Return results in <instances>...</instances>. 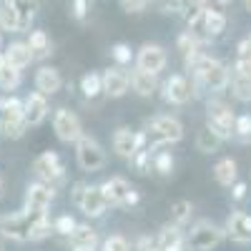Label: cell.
I'll use <instances>...</instances> for the list:
<instances>
[{
    "mask_svg": "<svg viewBox=\"0 0 251 251\" xmlns=\"http://www.w3.org/2000/svg\"><path fill=\"white\" fill-rule=\"evenodd\" d=\"M186 5H203V0H183Z\"/></svg>",
    "mask_w": 251,
    "mask_h": 251,
    "instance_id": "obj_46",
    "label": "cell"
},
{
    "mask_svg": "<svg viewBox=\"0 0 251 251\" xmlns=\"http://www.w3.org/2000/svg\"><path fill=\"white\" fill-rule=\"evenodd\" d=\"M178 50L183 53V58H188V55H196V53H201V40L186 30L183 35H178Z\"/></svg>",
    "mask_w": 251,
    "mask_h": 251,
    "instance_id": "obj_35",
    "label": "cell"
},
{
    "mask_svg": "<svg viewBox=\"0 0 251 251\" xmlns=\"http://www.w3.org/2000/svg\"><path fill=\"white\" fill-rule=\"evenodd\" d=\"M71 196H73V203H75L86 216H91V219L103 216V214H106V208H108V201H106V196H103V188H100V186L75 183L73 191H71Z\"/></svg>",
    "mask_w": 251,
    "mask_h": 251,
    "instance_id": "obj_4",
    "label": "cell"
},
{
    "mask_svg": "<svg viewBox=\"0 0 251 251\" xmlns=\"http://www.w3.org/2000/svg\"><path fill=\"white\" fill-rule=\"evenodd\" d=\"M151 171H158L161 176L174 174V156H171L169 151H158V153H153V166H151Z\"/></svg>",
    "mask_w": 251,
    "mask_h": 251,
    "instance_id": "obj_34",
    "label": "cell"
},
{
    "mask_svg": "<svg viewBox=\"0 0 251 251\" xmlns=\"http://www.w3.org/2000/svg\"><path fill=\"white\" fill-rule=\"evenodd\" d=\"M28 123L23 118V100L18 98H3L0 100V133L10 138H20L25 133Z\"/></svg>",
    "mask_w": 251,
    "mask_h": 251,
    "instance_id": "obj_6",
    "label": "cell"
},
{
    "mask_svg": "<svg viewBox=\"0 0 251 251\" xmlns=\"http://www.w3.org/2000/svg\"><path fill=\"white\" fill-rule=\"evenodd\" d=\"M68 239H71L73 249H96V244H98V234L88 224H75V228L71 231Z\"/></svg>",
    "mask_w": 251,
    "mask_h": 251,
    "instance_id": "obj_22",
    "label": "cell"
},
{
    "mask_svg": "<svg viewBox=\"0 0 251 251\" xmlns=\"http://www.w3.org/2000/svg\"><path fill=\"white\" fill-rule=\"evenodd\" d=\"M0 48H3V35H0Z\"/></svg>",
    "mask_w": 251,
    "mask_h": 251,
    "instance_id": "obj_50",
    "label": "cell"
},
{
    "mask_svg": "<svg viewBox=\"0 0 251 251\" xmlns=\"http://www.w3.org/2000/svg\"><path fill=\"white\" fill-rule=\"evenodd\" d=\"M153 251H163V249H161V246H156V249H153Z\"/></svg>",
    "mask_w": 251,
    "mask_h": 251,
    "instance_id": "obj_51",
    "label": "cell"
},
{
    "mask_svg": "<svg viewBox=\"0 0 251 251\" xmlns=\"http://www.w3.org/2000/svg\"><path fill=\"white\" fill-rule=\"evenodd\" d=\"M23 118L28 123V128L30 126H40L46 118H48V96L43 93H30L25 100H23Z\"/></svg>",
    "mask_w": 251,
    "mask_h": 251,
    "instance_id": "obj_15",
    "label": "cell"
},
{
    "mask_svg": "<svg viewBox=\"0 0 251 251\" xmlns=\"http://www.w3.org/2000/svg\"><path fill=\"white\" fill-rule=\"evenodd\" d=\"M236 73H244V75H251V60H241V58H236V68H234Z\"/></svg>",
    "mask_w": 251,
    "mask_h": 251,
    "instance_id": "obj_45",
    "label": "cell"
},
{
    "mask_svg": "<svg viewBox=\"0 0 251 251\" xmlns=\"http://www.w3.org/2000/svg\"><path fill=\"white\" fill-rule=\"evenodd\" d=\"M158 246L163 251H183V234H181V228L176 224L166 226L163 231L158 234Z\"/></svg>",
    "mask_w": 251,
    "mask_h": 251,
    "instance_id": "obj_24",
    "label": "cell"
},
{
    "mask_svg": "<svg viewBox=\"0 0 251 251\" xmlns=\"http://www.w3.org/2000/svg\"><path fill=\"white\" fill-rule=\"evenodd\" d=\"M53 131L55 136L63 141V143H75L80 136H83V126H80V118L68 111V108H58L53 113Z\"/></svg>",
    "mask_w": 251,
    "mask_h": 251,
    "instance_id": "obj_10",
    "label": "cell"
},
{
    "mask_svg": "<svg viewBox=\"0 0 251 251\" xmlns=\"http://www.w3.org/2000/svg\"><path fill=\"white\" fill-rule=\"evenodd\" d=\"M221 136L219 133H214L211 128H206L203 131H199V136H196V149L201 151V153H216L219 151V146H221Z\"/></svg>",
    "mask_w": 251,
    "mask_h": 251,
    "instance_id": "obj_27",
    "label": "cell"
},
{
    "mask_svg": "<svg viewBox=\"0 0 251 251\" xmlns=\"http://www.w3.org/2000/svg\"><path fill=\"white\" fill-rule=\"evenodd\" d=\"M53 199H55L53 183H48V181L30 183L28 191H25V208H28V211H46Z\"/></svg>",
    "mask_w": 251,
    "mask_h": 251,
    "instance_id": "obj_14",
    "label": "cell"
},
{
    "mask_svg": "<svg viewBox=\"0 0 251 251\" xmlns=\"http://www.w3.org/2000/svg\"><path fill=\"white\" fill-rule=\"evenodd\" d=\"M63 161L55 151H46L40 153L35 161H33V174L40 178V181H48V183H55L63 178Z\"/></svg>",
    "mask_w": 251,
    "mask_h": 251,
    "instance_id": "obj_12",
    "label": "cell"
},
{
    "mask_svg": "<svg viewBox=\"0 0 251 251\" xmlns=\"http://www.w3.org/2000/svg\"><path fill=\"white\" fill-rule=\"evenodd\" d=\"M3 3L10 5L20 15V25H23V30H28L38 13V0H3Z\"/></svg>",
    "mask_w": 251,
    "mask_h": 251,
    "instance_id": "obj_23",
    "label": "cell"
},
{
    "mask_svg": "<svg viewBox=\"0 0 251 251\" xmlns=\"http://www.w3.org/2000/svg\"><path fill=\"white\" fill-rule=\"evenodd\" d=\"M131 88H133L141 98H151V96L156 93V88H158V78H156V73H149V71L136 68V71L131 73Z\"/></svg>",
    "mask_w": 251,
    "mask_h": 251,
    "instance_id": "obj_20",
    "label": "cell"
},
{
    "mask_svg": "<svg viewBox=\"0 0 251 251\" xmlns=\"http://www.w3.org/2000/svg\"><path fill=\"white\" fill-rule=\"evenodd\" d=\"M53 234V226L46 216V211H23L0 216V236L13 241H38Z\"/></svg>",
    "mask_w": 251,
    "mask_h": 251,
    "instance_id": "obj_1",
    "label": "cell"
},
{
    "mask_svg": "<svg viewBox=\"0 0 251 251\" xmlns=\"http://www.w3.org/2000/svg\"><path fill=\"white\" fill-rule=\"evenodd\" d=\"M236 55H239L241 60H251V38H244V40H241L239 48H236Z\"/></svg>",
    "mask_w": 251,
    "mask_h": 251,
    "instance_id": "obj_42",
    "label": "cell"
},
{
    "mask_svg": "<svg viewBox=\"0 0 251 251\" xmlns=\"http://www.w3.org/2000/svg\"><path fill=\"white\" fill-rule=\"evenodd\" d=\"M0 66H3V55H0Z\"/></svg>",
    "mask_w": 251,
    "mask_h": 251,
    "instance_id": "obj_52",
    "label": "cell"
},
{
    "mask_svg": "<svg viewBox=\"0 0 251 251\" xmlns=\"http://www.w3.org/2000/svg\"><path fill=\"white\" fill-rule=\"evenodd\" d=\"M226 234L246 244L251 241V214H244V211H234L231 216L226 219Z\"/></svg>",
    "mask_w": 251,
    "mask_h": 251,
    "instance_id": "obj_19",
    "label": "cell"
},
{
    "mask_svg": "<svg viewBox=\"0 0 251 251\" xmlns=\"http://www.w3.org/2000/svg\"><path fill=\"white\" fill-rule=\"evenodd\" d=\"M231 188H234L231 196H234L236 201H241V199L246 196V183H244V181H234V183H231Z\"/></svg>",
    "mask_w": 251,
    "mask_h": 251,
    "instance_id": "obj_44",
    "label": "cell"
},
{
    "mask_svg": "<svg viewBox=\"0 0 251 251\" xmlns=\"http://www.w3.org/2000/svg\"><path fill=\"white\" fill-rule=\"evenodd\" d=\"M3 60L23 71V68H28L30 63L35 60V55H33V50H30V46H28V43H10V46H8V50L3 53Z\"/></svg>",
    "mask_w": 251,
    "mask_h": 251,
    "instance_id": "obj_21",
    "label": "cell"
},
{
    "mask_svg": "<svg viewBox=\"0 0 251 251\" xmlns=\"http://www.w3.org/2000/svg\"><path fill=\"white\" fill-rule=\"evenodd\" d=\"M239 171H236V161L234 158H221L216 166H214V178L221 183V186H231L236 181Z\"/></svg>",
    "mask_w": 251,
    "mask_h": 251,
    "instance_id": "obj_25",
    "label": "cell"
},
{
    "mask_svg": "<svg viewBox=\"0 0 251 251\" xmlns=\"http://www.w3.org/2000/svg\"><path fill=\"white\" fill-rule=\"evenodd\" d=\"M0 194H3V178H0Z\"/></svg>",
    "mask_w": 251,
    "mask_h": 251,
    "instance_id": "obj_49",
    "label": "cell"
},
{
    "mask_svg": "<svg viewBox=\"0 0 251 251\" xmlns=\"http://www.w3.org/2000/svg\"><path fill=\"white\" fill-rule=\"evenodd\" d=\"M0 30H10V33L23 30V25H20V15L5 3H0Z\"/></svg>",
    "mask_w": 251,
    "mask_h": 251,
    "instance_id": "obj_30",
    "label": "cell"
},
{
    "mask_svg": "<svg viewBox=\"0 0 251 251\" xmlns=\"http://www.w3.org/2000/svg\"><path fill=\"white\" fill-rule=\"evenodd\" d=\"M0 251H3V246H0Z\"/></svg>",
    "mask_w": 251,
    "mask_h": 251,
    "instance_id": "obj_53",
    "label": "cell"
},
{
    "mask_svg": "<svg viewBox=\"0 0 251 251\" xmlns=\"http://www.w3.org/2000/svg\"><path fill=\"white\" fill-rule=\"evenodd\" d=\"M63 88V78H60V71L53 68V66H43L38 73H35V91L43 93V96H53Z\"/></svg>",
    "mask_w": 251,
    "mask_h": 251,
    "instance_id": "obj_18",
    "label": "cell"
},
{
    "mask_svg": "<svg viewBox=\"0 0 251 251\" xmlns=\"http://www.w3.org/2000/svg\"><path fill=\"white\" fill-rule=\"evenodd\" d=\"M80 91L83 96H86L88 100H98L100 96H106L103 93V78L98 73H86L80 78Z\"/></svg>",
    "mask_w": 251,
    "mask_h": 251,
    "instance_id": "obj_26",
    "label": "cell"
},
{
    "mask_svg": "<svg viewBox=\"0 0 251 251\" xmlns=\"http://www.w3.org/2000/svg\"><path fill=\"white\" fill-rule=\"evenodd\" d=\"M221 241H224V228H219L211 221H199L188 234V246L194 251H211Z\"/></svg>",
    "mask_w": 251,
    "mask_h": 251,
    "instance_id": "obj_8",
    "label": "cell"
},
{
    "mask_svg": "<svg viewBox=\"0 0 251 251\" xmlns=\"http://www.w3.org/2000/svg\"><path fill=\"white\" fill-rule=\"evenodd\" d=\"M113 151L121 156V158H133L136 151H138V131H131L121 126V128L113 133Z\"/></svg>",
    "mask_w": 251,
    "mask_h": 251,
    "instance_id": "obj_17",
    "label": "cell"
},
{
    "mask_svg": "<svg viewBox=\"0 0 251 251\" xmlns=\"http://www.w3.org/2000/svg\"><path fill=\"white\" fill-rule=\"evenodd\" d=\"M86 13H88V0H73V15L78 20H83Z\"/></svg>",
    "mask_w": 251,
    "mask_h": 251,
    "instance_id": "obj_43",
    "label": "cell"
},
{
    "mask_svg": "<svg viewBox=\"0 0 251 251\" xmlns=\"http://www.w3.org/2000/svg\"><path fill=\"white\" fill-rule=\"evenodd\" d=\"M224 30H226V15L221 10L206 8V33H208V38H216Z\"/></svg>",
    "mask_w": 251,
    "mask_h": 251,
    "instance_id": "obj_31",
    "label": "cell"
},
{
    "mask_svg": "<svg viewBox=\"0 0 251 251\" xmlns=\"http://www.w3.org/2000/svg\"><path fill=\"white\" fill-rule=\"evenodd\" d=\"M234 121H236V116H234V111H231L228 103H224L219 98L206 103V126L214 133H219L224 141L234 136Z\"/></svg>",
    "mask_w": 251,
    "mask_h": 251,
    "instance_id": "obj_5",
    "label": "cell"
},
{
    "mask_svg": "<svg viewBox=\"0 0 251 251\" xmlns=\"http://www.w3.org/2000/svg\"><path fill=\"white\" fill-rule=\"evenodd\" d=\"M28 46H30V50H33L35 58H46L48 53H53L50 50V40H48V35L43 30H33L30 38H28Z\"/></svg>",
    "mask_w": 251,
    "mask_h": 251,
    "instance_id": "obj_32",
    "label": "cell"
},
{
    "mask_svg": "<svg viewBox=\"0 0 251 251\" xmlns=\"http://www.w3.org/2000/svg\"><path fill=\"white\" fill-rule=\"evenodd\" d=\"M126 13H143L149 8V0H118Z\"/></svg>",
    "mask_w": 251,
    "mask_h": 251,
    "instance_id": "obj_41",
    "label": "cell"
},
{
    "mask_svg": "<svg viewBox=\"0 0 251 251\" xmlns=\"http://www.w3.org/2000/svg\"><path fill=\"white\" fill-rule=\"evenodd\" d=\"M100 188H103V196H106L108 206H133V203H138V191L121 176L108 178Z\"/></svg>",
    "mask_w": 251,
    "mask_h": 251,
    "instance_id": "obj_9",
    "label": "cell"
},
{
    "mask_svg": "<svg viewBox=\"0 0 251 251\" xmlns=\"http://www.w3.org/2000/svg\"><path fill=\"white\" fill-rule=\"evenodd\" d=\"M231 91H234V96L241 103H251V75H244V73L234 71V75H231Z\"/></svg>",
    "mask_w": 251,
    "mask_h": 251,
    "instance_id": "obj_28",
    "label": "cell"
},
{
    "mask_svg": "<svg viewBox=\"0 0 251 251\" xmlns=\"http://www.w3.org/2000/svg\"><path fill=\"white\" fill-rule=\"evenodd\" d=\"M73 228H75V221H73L68 214H66V216H60V219L53 224V231H55V234H63V236H71Z\"/></svg>",
    "mask_w": 251,
    "mask_h": 251,
    "instance_id": "obj_40",
    "label": "cell"
},
{
    "mask_svg": "<svg viewBox=\"0 0 251 251\" xmlns=\"http://www.w3.org/2000/svg\"><path fill=\"white\" fill-rule=\"evenodd\" d=\"M194 96H196V88L188 75H171L163 83V98L174 103V106H186Z\"/></svg>",
    "mask_w": 251,
    "mask_h": 251,
    "instance_id": "obj_11",
    "label": "cell"
},
{
    "mask_svg": "<svg viewBox=\"0 0 251 251\" xmlns=\"http://www.w3.org/2000/svg\"><path fill=\"white\" fill-rule=\"evenodd\" d=\"M103 251H131L128 241H126L121 234H113L106 239V244H103Z\"/></svg>",
    "mask_w": 251,
    "mask_h": 251,
    "instance_id": "obj_38",
    "label": "cell"
},
{
    "mask_svg": "<svg viewBox=\"0 0 251 251\" xmlns=\"http://www.w3.org/2000/svg\"><path fill=\"white\" fill-rule=\"evenodd\" d=\"M244 8H246V10L251 13V0H244Z\"/></svg>",
    "mask_w": 251,
    "mask_h": 251,
    "instance_id": "obj_47",
    "label": "cell"
},
{
    "mask_svg": "<svg viewBox=\"0 0 251 251\" xmlns=\"http://www.w3.org/2000/svg\"><path fill=\"white\" fill-rule=\"evenodd\" d=\"M191 211H194L191 201L178 199V201H174V203H171V221H174L176 226H183L188 219H191Z\"/></svg>",
    "mask_w": 251,
    "mask_h": 251,
    "instance_id": "obj_33",
    "label": "cell"
},
{
    "mask_svg": "<svg viewBox=\"0 0 251 251\" xmlns=\"http://www.w3.org/2000/svg\"><path fill=\"white\" fill-rule=\"evenodd\" d=\"M186 66L191 71L206 88L211 91H224L228 86V71L221 60L211 58V55H203V53H196V55H188L186 58Z\"/></svg>",
    "mask_w": 251,
    "mask_h": 251,
    "instance_id": "obj_3",
    "label": "cell"
},
{
    "mask_svg": "<svg viewBox=\"0 0 251 251\" xmlns=\"http://www.w3.org/2000/svg\"><path fill=\"white\" fill-rule=\"evenodd\" d=\"M166 63H169V55H166V50L156 43H146L136 53V68H141V71H149V73L158 75L166 68Z\"/></svg>",
    "mask_w": 251,
    "mask_h": 251,
    "instance_id": "obj_13",
    "label": "cell"
},
{
    "mask_svg": "<svg viewBox=\"0 0 251 251\" xmlns=\"http://www.w3.org/2000/svg\"><path fill=\"white\" fill-rule=\"evenodd\" d=\"M153 5L161 13H183V8H186L183 0H153Z\"/></svg>",
    "mask_w": 251,
    "mask_h": 251,
    "instance_id": "obj_37",
    "label": "cell"
},
{
    "mask_svg": "<svg viewBox=\"0 0 251 251\" xmlns=\"http://www.w3.org/2000/svg\"><path fill=\"white\" fill-rule=\"evenodd\" d=\"M18 86H20V68L3 60V66H0V91H15Z\"/></svg>",
    "mask_w": 251,
    "mask_h": 251,
    "instance_id": "obj_29",
    "label": "cell"
},
{
    "mask_svg": "<svg viewBox=\"0 0 251 251\" xmlns=\"http://www.w3.org/2000/svg\"><path fill=\"white\" fill-rule=\"evenodd\" d=\"M234 136L244 143L251 141V116H239L234 121Z\"/></svg>",
    "mask_w": 251,
    "mask_h": 251,
    "instance_id": "obj_36",
    "label": "cell"
},
{
    "mask_svg": "<svg viewBox=\"0 0 251 251\" xmlns=\"http://www.w3.org/2000/svg\"><path fill=\"white\" fill-rule=\"evenodd\" d=\"M111 55L116 63H121V66H126V63H131V48L126 46V43H116L111 48Z\"/></svg>",
    "mask_w": 251,
    "mask_h": 251,
    "instance_id": "obj_39",
    "label": "cell"
},
{
    "mask_svg": "<svg viewBox=\"0 0 251 251\" xmlns=\"http://www.w3.org/2000/svg\"><path fill=\"white\" fill-rule=\"evenodd\" d=\"M183 138V123L174 116H156L138 131V151H156L158 146L178 143Z\"/></svg>",
    "mask_w": 251,
    "mask_h": 251,
    "instance_id": "obj_2",
    "label": "cell"
},
{
    "mask_svg": "<svg viewBox=\"0 0 251 251\" xmlns=\"http://www.w3.org/2000/svg\"><path fill=\"white\" fill-rule=\"evenodd\" d=\"M100 78H103V93L108 98H121L131 88V75L121 68H108Z\"/></svg>",
    "mask_w": 251,
    "mask_h": 251,
    "instance_id": "obj_16",
    "label": "cell"
},
{
    "mask_svg": "<svg viewBox=\"0 0 251 251\" xmlns=\"http://www.w3.org/2000/svg\"><path fill=\"white\" fill-rule=\"evenodd\" d=\"M249 38H251V35H249Z\"/></svg>",
    "mask_w": 251,
    "mask_h": 251,
    "instance_id": "obj_54",
    "label": "cell"
},
{
    "mask_svg": "<svg viewBox=\"0 0 251 251\" xmlns=\"http://www.w3.org/2000/svg\"><path fill=\"white\" fill-rule=\"evenodd\" d=\"M216 3H219V5H228V3H231V0H216Z\"/></svg>",
    "mask_w": 251,
    "mask_h": 251,
    "instance_id": "obj_48",
    "label": "cell"
},
{
    "mask_svg": "<svg viewBox=\"0 0 251 251\" xmlns=\"http://www.w3.org/2000/svg\"><path fill=\"white\" fill-rule=\"evenodd\" d=\"M75 158H78V166L83 171H98L106 166V151H103V146L86 133L75 141Z\"/></svg>",
    "mask_w": 251,
    "mask_h": 251,
    "instance_id": "obj_7",
    "label": "cell"
}]
</instances>
